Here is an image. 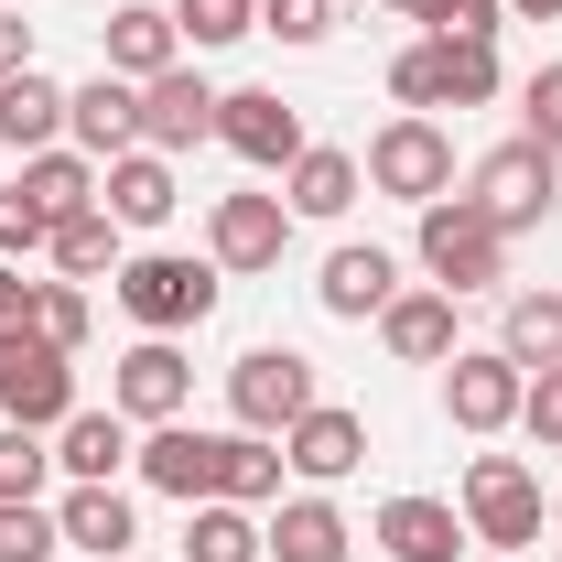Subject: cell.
I'll return each mask as SVG.
<instances>
[{
  "mask_svg": "<svg viewBox=\"0 0 562 562\" xmlns=\"http://www.w3.org/2000/svg\"><path fill=\"white\" fill-rule=\"evenodd\" d=\"M497 347L519 357L530 379L562 368V292H508V336H497Z\"/></svg>",
  "mask_w": 562,
  "mask_h": 562,
  "instance_id": "cell-29",
  "label": "cell"
},
{
  "mask_svg": "<svg viewBox=\"0 0 562 562\" xmlns=\"http://www.w3.org/2000/svg\"><path fill=\"white\" fill-rule=\"evenodd\" d=\"M552 519H562V497H552Z\"/></svg>",
  "mask_w": 562,
  "mask_h": 562,
  "instance_id": "cell-46",
  "label": "cell"
},
{
  "mask_svg": "<svg viewBox=\"0 0 562 562\" xmlns=\"http://www.w3.org/2000/svg\"><path fill=\"white\" fill-rule=\"evenodd\" d=\"M66 140L87 151V162L140 151V87H131V76H87V87H66Z\"/></svg>",
  "mask_w": 562,
  "mask_h": 562,
  "instance_id": "cell-15",
  "label": "cell"
},
{
  "mask_svg": "<svg viewBox=\"0 0 562 562\" xmlns=\"http://www.w3.org/2000/svg\"><path fill=\"white\" fill-rule=\"evenodd\" d=\"M281 465H292V476H314V487L357 476V465H368V412H347V401H314V412L281 432Z\"/></svg>",
  "mask_w": 562,
  "mask_h": 562,
  "instance_id": "cell-13",
  "label": "cell"
},
{
  "mask_svg": "<svg viewBox=\"0 0 562 562\" xmlns=\"http://www.w3.org/2000/svg\"><path fill=\"white\" fill-rule=\"evenodd\" d=\"M519 401H530V368L508 347H454L443 357V422L454 432H508Z\"/></svg>",
  "mask_w": 562,
  "mask_h": 562,
  "instance_id": "cell-9",
  "label": "cell"
},
{
  "mask_svg": "<svg viewBox=\"0 0 562 562\" xmlns=\"http://www.w3.org/2000/svg\"><path fill=\"white\" fill-rule=\"evenodd\" d=\"M379 347L401 357V368H443L454 357V292H401L379 314Z\"/></svg>",
  "mask_w": 562,
  "mask_h": 562,
  "instance_id": "cell-24",
  "label": "cell"
},
{
  "mask_svg": "<svg viewBox=\"0 0 562 562\" xmlns=\"http://www.w3.org/2000/svg\"><path fill=\"white\" fill-rule=\"evenodd\" d=\"M55 530H66V552H98V562H131V541H140L120 487H66L55 497Z\"/></svg>",
  "mask_w": 562,
  "mask_h": 562,
  "instance_id": "cell-21",
  "label": "cell"
},
{
  "mask_svg": "<svg viewBox=\"0 0 562 562\" xmlns=\"http://www.w3.org/2000/svg\"><path fill=\"white\" fill-rule=\"evenodd\" d=\"M260 552H271L260 508H238V497H206V508H184V562H260Z\"/></svg>",
  "mask_w": 562,
  "mask_h": 562,
  "instance_id": "cell-27",
  "label": "cell"
},
{
  "mask_svg": "<svg viewBox=\"0 0 562 562\" xmlns=\"http://www.w3.org/2000/svg\"><path fill=\"white\" fill-rule=\"evenodd\" d=\"M173 33L216 55V44H238V33H260V0H173Z\"/></svg>",
  "mask_w": 562,
  "mask_h": 562,
  "instance_id": "cell-32",
  "label": "cell"
},
{
  "mask_svg": "<svg viewBox=\"0 0 562 562\" xmlns=\"http://www.w3.org/2000/svg\"><path fill=\"white\" fill-rule=\"evenodd\" d=\"M140 487L173 497V508H206V497H227V432H195V422H151L140 432Z\"/></svg>",
  "mask_w": 562,
  "mask_h": 562,
  "instance_id": "cell-7",
  "label": "cell"
},
{
  "mask_svg": "<svg viewBox=\"0 0 562 562\" xmlns=\"http://www.w3.org/2000/svg\"><path fill=\"white\" fill-rule=\"evenodd\" d=\"M98 206L120 216V227H162V216L184 206L173 151H120V162H98Z\"/></svg>",
  "mask_w": 562,
  "mask_h": 562,
  "instance_id": "cell-16",
  "label": "cell"
},
{
  "mask_svg": "<svg viewBox=\"0 0 562 562\" xmlns=\"http://www.w3.org/2000/svg\"><path fill=\"white\" fill-rule=\"evenodd\" d=\"M508 11H519V22H552V11H562V0H508Z\"/></svg>",
  "mask_w": 562,
  "mask_h": 562,
  "instance_id": "cell-44",
  "label": "cell"
},
{
  "mask_svg": "<svg viewBox=\"0 0 562 562\" xmlns=\"http://www.w3.org/2000/svg\"><path fill=\"white\" fill-rule=\"evenodd\" d=\"M131 422L120 412H66L55 422V465H66V487H120V465H131Z\"/></svg>",
  "mask_w": 562,
  "mask_h": 562,
  "instance_id": "cell-18",
  "label": "cell"
},
{
  "mask_svg": "<svg viewBox=\"0 0 562 562\" xmlns=\"http://www.w3.org/2000/svg\"><path fill=\"white\" fill-rule=\"evenodd\" d=\"M55 552H66L55 508L44 497H0V562H55Z\"/></svg>",
  "mask_w": 562,
  "mask_h": 562,
  "instance_id": "cell-33",
  "label": "cell"
},
{
  "mask_svg": "<svg viewBox=\"0 0 562 562\" xmlns=\"http://www.w3.org/2000/svg\"><path fill=\"white\" fill-rule=\"evenodd\" d=\"M44 238H55V227H44V216L22 206V184H0V260H33Z\"/></svg>",
  "mask_w": 562,
  "mask_h": 562,
  "instance_id": "cell-40",
  "label": "cell"
},
{
  "mask_svg": "<svg viewBox=\"0 0 562 562\" xmlns=\"http://www.w3.org/2000/svg\"><path fill=\"white\" fill-rule=\"evenodd\" d=\"M33 66V22H22V11H0V76H22Z\"/></svg>",
  "mask_w": 562,
  "mask_h": 562,
  "instance_id": "cell-43",
  "label": "cell"
},
{
  "mask_svg": "<svg viewBox=\"0 0 562 562\" xmlns=\"http://www.w3.org/2000/svg\"><path fill=\"white\" fill-rule=\"evenodd\" d=\"M260 33H281V44H325V33H336V0H260Z\"/></svg>",
  "mask_w": 562,
  "mask_h": 562,
  "instance_id": "cell-38",
  "label": "cell"
},
{
  "mask_svg": "<svg viewBox=\"0 0 562 562\" xmlns=\"http://www.w3.org/2000/svg\"><path fill=\"white\" fill-rule=\"evenodd\" d=\"M497 11H508V0H412L422 33H497Z\"/></svg>",
  "mask_w": 562,
  "mask_h": 562,
  "instance_id": "cell-39",
  "label": "cell"
},
{
  "mask_svg": "<svg viewBox=\"0 0 562 562\" xmlns=\"http://www.w3.org/2000/svg\"><path fill=\"white\" fill-rule=\"evenodd\" d=\"M184 390H195L184 347H173V336H140V347L120 357V379H109V412L151 432V422H184Z\"/></svg>",
  "mask_w": 562,
  "mask_h": 562,
  "instance_id": "cell-12",
  "label": "cell"
},
{
  "mask_svg": "<svg viewBox=\"0 0 562 562\" xmlns=\"http://www.w3.org/2000/svg\"><path fill=\"white\" fill-rule=\"evenodd\" d=\"M120 314L140 336H195L216 314V260H184V249H131L120 260Z\"/></svg>",
  "mask_w": 562,
  "mask_h": 562,
  "instance_id": "cell-2",
  "label": "cell"
},
{
  "mask_svg": "<svg viewBox=\"0 0 562 562\" xmlns=\"http://www.w3.org/2000/svg\"><path fill=\"white\" fill-rule=\"evenodd\" d=\"M519 422H530V443H562V368H541V379H530Z\"/></svg>",
  "mask_w": 562,
  "mask_h": 562,
  "instance_id": "cell-41",
  "label": "cell"
},
{
  "mask_svg": "<svg viewBox=\"0 0 562 562\" xmlns=\"http://www.w3.org/2000/svg\"><path fill=\"white\" fill-rule=\"evenodd\" d=\"M368 195H401V206H432V195H454V140H443V120H390V131L368 140Z\"/></svg>",
  "mask_w": 562,
  "mask_h": 562,
  "instance_id": "cell-5",
  "label": "cell"
},
{
  "mask_svg": "<svg viewBox=\"0 0 562 562\" xmlns=\"http://www.w3.org/2000/svg\"><path fill=\"white\" fill-rule=\"evenodd\" d=\"M0 11H11V0H0Z\"/></svg>",
  "mask_w": 562,
  "mask_h": 562,
  "instance_id": "cell-47",
  "label": "cell"
},
{
  "mask_svg": "<svg viewBox=\"0 0 562 562\" xmlns=\"http://www.w3.org/2000/svg\"><path fill=\"white\" fill-rule=\"evenodd\" d=\"M76 412V357L44 347L33 325L22 336H0V422H22V432H55Z\"/></svg>",
  "mask_w": 562,
  "mask_h": 562,
  "instance_id": "cell-8",
  "label": "cell"
},
{
  "mask_svg": "<svg viewBox=\"0 0 562 562\" xmlns=\"http://www.w3.org/2000/svg\"><path fill=\"white\" fill-rule=\"evenodd\" d=\"M390 11H412V0H390Z\"/></svg>",
  "mask_w": 562,
  "mask_h": 562,
  "instance_id": "cell-45",
  "label": "cell"
},
{
  "mask_svg": "<svg viewBox=\"0 0 562 562\" xmlns=\"http://www.w3.org/2000/svg\"><path fill=\"white\" fill-rule=\"evenodd\" d=\"M162 66H184V33H173V11H151V0H131V11H109V76H131V87H151Z\"/></svg>",
  "mask_w": 562,
  "mask_h": 562,
  "instance_id": "cell-23",
  "label": "cell"
},
{
  "mask_svg": "<svg viewBox=\"0 0 562 562\" xmlns=\"http://www.w3.org/2000/svg\"><path fill=\"white\" fill-rule=\"evenodd\" d=\"M22 325H33V281L0 260V336H22Z\"/></svg>",
  "mask_w": 562,
  "mask_h": 562,
  "instance_id": "cell-42",
  "label": "cell"
},
{
  "mask_svg": "<svg viewBox=\"0 0 562 562\" xmlns=\"http://www.w3.org/2000/svg\"><path fill=\"white\" fill-rule=\"evenodd\" d=\"M87 325H98V314H87V292H76V281H33V336H44V347H87Z\"/></svg>",
  "mask_w": 562,
  "mask_h": 562,
  "instance_id": "cell-35",
  "label": "cell"
},
{
  "mask_svg": "<svg viewBox=\"0 0 562 562\" xmlns=\"http://www.w3.org/2000/svg\"><path fill=\"white\" fill-rule=\"evenodd\" d=\"M0 140H11V151H55V140H66V87L44 66L0 76Z\"/></svg>",
  "mask_w": 562,
  "mask_h": 562,
  "instance_id": "cell-25",
  "label": "cell"
},
{
  "mask_svg": "<svg viewBox=\"0 0 562 562\" xmlns=\"http://www.w3.org/2000/svg\"><path fill=\"white\" fill-rule=\"evenodd\" d=\"M292 249V206L281 195H216L206 206V260L216 271H281Z\"/></svg>",
  "mask_w": 562,
  "mask_h": 562,
  "instance_id": "cell-11",
  "label": "cell"
},
{
  "mask_svg": "<svg viewBox=\"0 0 562 562\" xmlns=\"http://www.w3.org/2000/svg\"><path fill=\"white\" fill-rule=\"evenodd\" d=\"M260 530H271V562H347V552H357L347 508H336L325 487H314V497H281Z\"/></svg>",
  "mask_w": 562,
  "mask_h": 562,
  "instance_id": "cell-20",
  "label": "cell"
},
{
  "mask_svg": "<svg viewBox=\"0 0 562 562\" xmlns=\"http://www.w3.org/2000/svg\"><path fill=\"white\" fill-rule=\"evenodd\" d=\"M390 98H401L412 120H432V109H443V44H432V33L390 55Z\"/></svg>",
  "mask_w": 562,
  "mask_h": 562,
  "instance_id": "cell-34",
  "label": "cell"
},
{
  "mask_svg": "<svg viewBox=\"0 0 562 562\" xmlns=\"http://www.w3.org/2000/svg\"><path fill=\"white\" fill-rule=\"evenodd\" d=\"M227 497L238 508H271L281 497V443L271 432H227Z\"/></svg>",
  "mask_w": 562,
  "mask_h": 562,
  "instance_id": "cell-31",
  "label": "cell"
},
{
  "mask_svg": "<svg viewBox=\"0 0 562 562\" xmlns=\"http://www.w3.org/2000/svg\"><path fill=\"white\" fill-rule=\"evenodd\" d=\"M314 303H325L336 325H368V314H390V303H401V260H390V249H336L325 281H314Z\"/></svg>",
  "mask_w": 562,
  "mask_h": 562,
  "instance_id": "cell-19",
  "label": "cell"
},
{
  "mask_svg": "<svg viewBox=\"0 0 562 562\" xmlns=\"http://www.w3.org/2000/svg\"><path fill=\"white\" fill-rule=\"evenodd\" d=\"M44 476H55V443L22 432V422H0V497H44Z\"/></svg>",
  "mask_w": 562,
  "mask_h": 562,
  "instance_id": "cell-36",
  "label": "cell"
},
{
  "mask_svg": "<svg viewBox=\"0 0 562 562\" xmlns=\"http://www.w3.org/2000/svg\"><path fill=\"white\" fill-rule=\"evenodd\" d=\"M44 249H55V271H66V281H120V216L87 206V216H66Z\"/></svg>",
  "mask_w": 562,
  "mask_h": 562,
  "instance_id": "cell-28",
  "label": "cell"
},
{
  "mask_svg": "<svg viewBox=\"0 0 562 562\" xmlns=\"http://www.w3.org/2000/svg\"><path fill=\"white\" fill-rule=\"evenodd\" d=\"M465 195H476V206L519 238V227H541V216L562 206V151H541V140H497L487 162L465 173Z\"/></svg>",
  "mask_w": 562,
  "mask_h": 562,
  "instance_id": "cell-6",
  "label": "cell"
},
{
  "mask_svg": "<svg viewBox=\"0 0 562 562\" xmlns=\"http://www.w3.org/2000/svg\"><path fill=\"white\" fill-rule=\"evenodd\" d=\"M195 140H216V87L195 66H162L140 87V151H195Z\"/></svg>",
  "mask_w": 562,
  "mask_h": 562,
  "instance_id": "cell-14",
  "label": "cell"
},
{
  "mask_svg": "<svg viewBox=\"0 0 562 562\" xmlns=\"http://www.w3.org/2000/svg\"><path fill=\"white\" fill-rule=\"evenodd\" d=\"M325 390H314V357L303 347H249L238 368H227V412H238V432H292V422L314 412Z\"/></svg>",
  "mask_w": 562,
  "mask_h": 562,
  "instance_id": "cell-4",
  "label": "cell"
},
{
  "mask_svg": "<svg viewBox=\"0 0 562 562\" xmlns=\"http://www.w3.org/2000/svg\"><path fill=\"white\" fill-rule=\"evenodd\" d=\"M412 249H422V271H432V292H454V303L508 281V227H497L476 195H432V206H422V238H412Z\"/></svg>",
  "mask_w": 562,
  "mask_h": 562,
  "instance_id": "cell-1",
  "label": "cell"
},
{
  "mask_svg": "<svg viewBox=\"0 0 562 562\" xmlns=\"http://www.w3.org/2000/svg\"><path fill=\"white\" fill-rule=\"evenodd\" d=\"M379 552L390 562H454L465 552V519H454L443 497H390V508H379Z\"/></svg>",
  "mask_w": 562,
  "mask_h": 562,
  "instance_id": "cell-22",
  "label": "cell"
},
{
  "mask_svg": "<svg viewBox=\"0 0 562 562\" xmlns=\"http://www.w3.org/2000/svg\"><path fill=\"white\" fill-rule=\"evenodd\" d=\"M454 519H465V541H487V552H530V541H541V476H530L519 454H476Z\"/></svg>",
  "mask_w": 562,
  "mask_h": 562,
  "instance_id": "cell-3",
  "label": "cell"
},
{
  "mask_svg": "<svg viewBox=\"0 0 562 562\" xmlns=\"http://www.w3.org/2000/svg\"><path fill=\"white\" fill-rule=\"evenodd\" d=\"M216 140H227L249 173H292V162H303V109H292L281 87H227V98H216Z\"/></svg>",
  "mask_w": 562,
  "mask_h": 562,
  "instance_id": "cell-10",
  "label": "cell"
},
{
  "mask_svg": "<svg viewBox=\"0 0 562 562\" xmlns=\"http://www.w3.org/2000/svg\"><path fill=\"white\" fill-rule=\"evenodd\" d=\"M357 184H368V173H357V151L303 140V162L281 173V206H292V216H347V206H357Z\"/></svg>",
  "mask_w": 562,
  "mask_h": 562,
  "instance_id": "cell-26",
  "label": "cell"
},
{
  "mask_svg": "<svg viewBox=\"0 0 562 562\" xmlns=\"http://www.w3.org/2000/svg\"><path fill=\"white\" fill-rule=\"evenodd\" d=\"M519 140L562 151V66H530V87H519Z\"/></svg>",
  "mask_w": 562,
  "mask_h": 562,
  "instance_id": "cell-37",
  "label": "cell"
},
{
  "mask_svg": "<svg viewBox=\"0 0 562 562\" xmlns=\"http://www.w3.org/2000/svg\"><path fill=\"white\" fill-rule=\"evenodd\" d=\"M443 44V109H487L497 98V33H432Z\"/></svg>",
  "mask_w": 562,
  "mask_h": 562,
  "instance_id": "cell-30",
  "label": "cell"
},
{
  "mask_svg": "<svg viewBox=\"0 0 562 562\" xmlns=\"http://www.w3.org/2000/svg\"><path fill=\"white\" fill-rule=\"evenodd\" d=\"M11 184H22V206L44 216V227H66V216L98 206V162H87L76 140H55V151H22V173H11Z\"/></svg>",
  "mask_w": 562,
  "mask_h": 562,
  "instance_id": "cell-17",
  "label": "cell"
}]
</instances>
